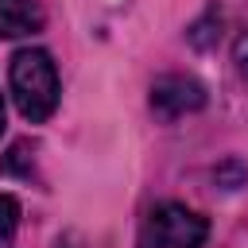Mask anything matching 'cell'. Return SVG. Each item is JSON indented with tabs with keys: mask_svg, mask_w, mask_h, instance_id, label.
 <instances>
[{
	"mask_svg": "<svg viewBox=\"0 0 248 248\" xmlns=\"http://www.w3.org/2000/svg\"><path fill=\"white\" fill-rule=\"evenodd\" d=\"M43 27V12L35 0H0V39L31 35Z\"/></svg>",
	"mask_w": 248,
	"mask_h": 248,
	"instance_id": "obj_4",
	"label": "cell"
},
{
	"mask_svg": "<svg viewBox=\"0 0 248 248\" xmlns=\"http://www.w3.org/2000/svg\"><path fill=\"white\" fill-rule=\"evenodd\" d=\"M54 248H85V244H81V236H78V232H66V236H58V240H54Z\"/></svg>",
	"mask_w": 248,
	"mask_h": 248,
	"instance_id": "obj_6",
	"label": "cell"
},
{
	"mask_svg": "<svg viewBox=\"0 0 248 248\" xmlns=\"http://www.w3.org/2000/svg\"><path fill=\"white\" fill-rule=\"evenodd\" d=\"M0 132H4V97H0Z\"/></svg>",
	"mask_w": 248,
	"mask_h": 248,
	"instance_id": "obj_7",
	"label": "cell"
},
{
	"mask_svg": "<svg viewBox=\"0 0 248 248\" xmlns=\"http://www.w3.org/2000/svg\"><path fill=\"white\" fill-rule=\"evenodd\" d=\"M16 229H19V202L12 194H0V248L12 244Z\"/></svg>",
	"mask_w": 248,
	"mask_h": 248,
	"instance_id": "obj_5",
	"label": "cell"
},
{
	"mask_svg": "<svg viewBox=\"0 0 248 248\" xmlns=\"http://www.w3.org/2000/svg\"><path fill=\"white\" fill-rule=\"evenodd\" d=\"M205 232H209L205 217H198L194 209H186L178 202H163L143 217L140 248H202Z\"/></svg>",
	"mask_w": 248,
	"mask_h": 248,
	"instance_id": "obj_2",
	"label": "cell"
},
{
	"mask_svg": "<svg viewBox=\"0 0 248 248\" xmlns=\"http://www.w3.org/2000/svg\"><path fill=\"white\" fill-rule=\"evenodd\" d=\"M8 81H12L16 108L31 124H43L58 108V70L46 50H35V46L16 50L12 66H8Z\"/></svg>",
	"mask_w": 248,
	"mask_h": 248,
	"instance_id": "obj_1",
	"label": "cell"
},
{
	"mask_svg": "<svg viewBox=\"0 0 248 248\" xmlns=\"http://www.w3.org/2000/svg\"><path fill=\"white\" fill-rule=\"evenodd\" d=\"M205 105V89L198 78H186V74H163L155 85H151V112L159 120H178L186 112H198Z\"/></svg>",
	"mask_w": 248,
	"mask_h": 248,
	"instance_id": "obj_3",
	"label": "cell"
}]
</instances>
